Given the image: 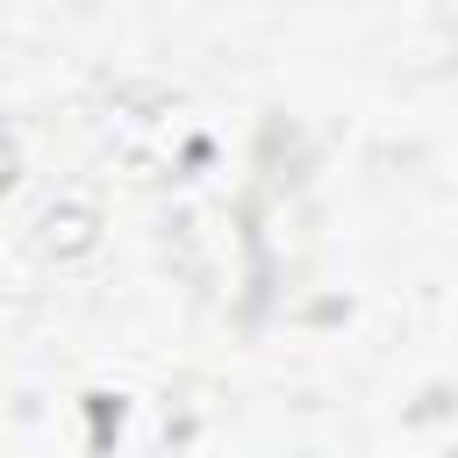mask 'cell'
I'll return each instance as SVG.
<instances>
[{
  "label": "cell",
  "instance_id": "2",
  "mask_svg": "<svg viewBox=\"0 0 458 458\" xmlns=\"http://www.w3.org/2000/svg\"><path fill=\"white\" fill-rule=\"evenodd\" d=\"M7 172H14V150H7V143H0V186H7Z\"/></svg>",
  "mask_w": 458,
  "mask_h": 458
},
{
  "label": "cell",
  "instance_id": "1",
  "mask_svg": "<svg viewBox=\"0 0 458 458\" xmlns=\"http://www.w3.org/2000/svg\"><path fill=\"white\" fill-rule=\"evenodd\" d=\"M93 236H100L93 200H50V208L36 215V243H43V258H86Z\"/></svg>",
  "mask_w": 458,
  "mask_h": 458
}]
</instances>
